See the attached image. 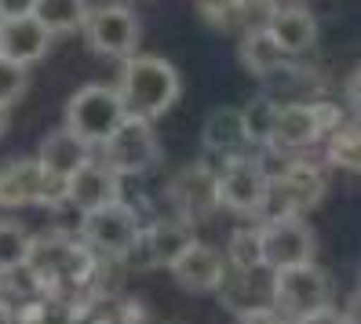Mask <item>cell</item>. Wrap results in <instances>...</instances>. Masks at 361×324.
<instances>
[{
  "label": "cell",
  "mask_w": 361,
  "mask_h": 324,
  "mask_svg": "<svg viewBox=\"0 0 361 324\" xmlns=\"http://www.w3.org/2000/svg\"><path fill=\"white\" fill-rule=\"evenodd\" d=\"M179 92H183L179 70L161 55H132L121 66L117 95L124 106V117L157 120L179 102Z\"/></svg>",
  "instance_id": "cell-1"
},
{
  "label": "cell",
  "mask_w": 361,
  "mask_h": 324,
  "mask_svg": "<svg viewBox=\"0 0 361 324\" xmlns=\"http://www.w3.org/2000/svg\"><path fill=\"white\" fill-rule=\"evenodd\" d=\"M325 168L317 161H292L278 175H270L267 201H263V223H281V219H303L310 208L322 204L325 197Z\"/></svg>",
  "instance_id": "cell-2"
},
{
  "label": "cell",
  "mask_w": 361,
  "mask_h": 324,
  "mask_svg": "<svg viewBox=\"0 0 361 324\" xmlns=\"http://www.w3.org/2000/svg\"><path fill=\"white\" fill-rule=\"evenodd\" d=\"M332 295H336L332 280L317 263L281 270V273H274V280H270V306L278 310L281 317H288L292 324H300L303 317H310L317 310H329Z\"/></svg>",
  "instance_id": "cell-3"
},
{
  "label": "cell",
  "mask_w": 361,
  "mask_h": 324,
  "mask_svg": "<svg viewBox=\"0 0 361 324\" xmlns=\"http://www.w3.org/2000/svg\"><path fill=\"white\" fill-rule=\"evenodd\" d=\"M121 120H124L121 95L117 88H106V84H84L66 102V132H73L88 146H106V139L121 127Z\"/></svg>",
  "instance_id": "cell-4"
},
{
  "label": "cell",
  "mask_w": 361,
  "mask_h": 324,
  "mask_svg": "<svg viewBox=\"0 0 361 324\" xmlns=\"http://www.w3.org/2000/svg\"><path fill=\"white\" fill-rule=\"evenodd\" d=\"M339 124H343V117L329 102H281L267 142L295 154V149H310L314 142L329 139Z\"/></svg>",
  "instance_id": "cell-5"
},
{
  "label": "cell",
  "mask_w": 361,
  "mask_h": 324,
  "mask_svg": "<svg viewBox=\"0 0 361 324\" xmlns=\"http://www.w3.org/2000/svg\"><path fill=\"white\" fill-rule=\"evenodd\" d=\"M70 204V179L51 175L40 161H15L0 171V208H26Z\"/></svg>",
  "instance_id": "cell-6"
},
{
  "label": "cell",
  "mask_w": 361,
  "mask_h": 324,
  "mask_svg": "<svg viewBox=\"0 0 361 324\" xmlns=\"http://www.w3.org/2000/svg\"><path fill=\"white\" fill-rule=\"evenodd\" d=\"M80 233H84V241H88L92 251L114 255V258H132V251L142 241L139 215H135V208H128L124 201L80 215Z\"/></svg>",
  "instance_id": "cell-7"
},
{
  "label": "cell",
  "mask_w": 361,
  "mask_h": 324,
  "mask_svg": "<svg viewBox=\"0 0 361 324\" xmlns=\"http://www.w3.org/2000/svg\"><path fill=\"white\" fill-rule=\"evenodd\" d=\"M84 37L95 55L128 62L132 55H139V15L128 4H102L88 15Z\"/></svg>",
  "instance_id": "cell-8"
},
{
  "label": "cell",
  "mask_w": 361,
  "mask_h": 324,
  "mask_svg": "<svg viewBox=\"0 0 361 324\" xmlns=\"http://www.w3.org/2000/svg\"><path fill=\"white\" fill-rule=\"evenodd\" d=\"M157 157H161V142L150 120H139V117H124L121 127L102 146V164H110L117 175H142V171L157 164Z\"/></svg>",
  "instance_id": "cell-9"
},
{
  "label": "cell",
  "mask_w": 361,
  "mask_h": 324,
  "mask_svg": "<svg viewBox=\"0 0 361 324\" xmlns=\"http://www.w3.org/2000/svg\"><path fill=\"white\" fill-rule=\"evenodd\" d=\"M259 248H263V266L270 273L295 270L314 263L317 237L303 219H281V223H259Z\"/></svg>",
  "instance_id": "cell-10"
},
{
  "label": "cell",
  "mask_w": 361,
  "mask_h": 324,
  "mask_svg": "<svg viewBox=\"0 0 361 324\" xmlns=\"http://www.w3.org/2000/svg\"><path fill=\"white\" fill-rule=\"evenodd\" d=\"M168 193H172V204L179 211V219L204 223L208 215L219 208V171L204 161H197V164L176 171L172 182H168Z\"/></svg>",
  "instance_id": "cell-11"
},
{
  "label": "cell",
  "mask_w": 361,
  "mask_h": 324,
  "mask_svg": "<svg viewBox=\"0 0 361 324\" xmlns=\"http://www.w3.org/2000/svg\"><path fill=\"white\" fill-rule=\"evenodd\" d=\"M267 186H270V175L256 161L248 157L233 161L219 168V208L233 215H259L267 201Z\"/></svg>",
  "instance_id": "cell-12"
},
{
  "label": "cell",
  "mask_w": 361,
  "mask_h": 324,
  "mask_svg": "<svg viewBox=\"0 0 361 324\" xmlns=\"http://www.w3.org/2000/svg\"><path fill=\"white\" fill-rule=\"evenodd\" d=\"M172 277L179 280V288H186V292H197V295L201 292H219L226 285V255L219 248L197 241L172 266Z\"/></svg>",
  "instance_id": "cell-13"
},
{
  "label": "cell",
  "mask_w": 361,
  "mask_h": 324,
  "mask_svg": "<svg viewBox=\"0 0 361 324\" xmlns=\"http://www.w3.org/2000/svg\"><path fill=\"white\" fill-rule=\"evenodd\" d=\"M146 248V266H164V270H172L179 258L197 244V233H194V223H186V219H161L154 223L150 230L142 233V241Z\"/></svg>",
  "instance_id": "cell-14"
},
{
  "label": "cell",
  "mask_w": 361,
  "mask_h": 324,
  "mask_svg": "<svg viewBox=\"0 0 361 324\" xmlns=\"http://www.w3.org/2000/svg\"><path fill=\"white\" fill-rule=\"evenodd\" d=\"M121 201V175L110 168V164H84L77 175L70 179V204L88 215V211H99V208H110Z\"/></svg>",
  "instance_id": "cell-15"
},
{
  "label": "cell",
  "mask_w": 361,
  "mask_h": 324,
  "mask_svg": "<svg viewBox=\"0 0 361 324\" xmlns=\"http://www.w3.org/2000/svg\"><path fill=\"white\" fill-rule=\"evenodd\" d=\"M204 146L216 149V157L223 161V168L233 164V161H245V149L252 146L245 113L233 110V106H223V110L208 113V120H204Z\"/></svg>",
  "instance_id": "cell-16"
},
{
  "label": "cell",
  "mask_w": 361,
  "mask_h": 324,
  "mask_svg": "<svg viewBox=\"0 0 361 324\" xmlns=\"http://www.w3.org/2000/svg\"><path fill=\"white\" fill-rule=\"evenodd\" d=\"M48 48H51V33L40 26V18L26 15V18H4L0 23V55L18 62V66L44 58Z\"/></svg>",
  "instance_id": "cell-17"
},
{
  "label": "cell",
  "mask_w": 361,
  "mask_h": 324,
  "mask_svg": "<svg viewBox=\"0 0 361 324\" xmlns=\"http://www.w3.org/2000/svg\"><path fill=\"white\" fill-rule=\"evenodd\" d=\"M270 30V37L281 44V51L292 58V55H303L314 48L317 40V18L307 11V8H295V4H285V8H274V15L263 23Z\"/></svg>",
  "instance_id": "cell-18"
},
{
  "label": "cell",
  "mask_w": 361,
  "mask_h": 324,
  "mask_svg": "<svg viewBox=\"0 0 361 324\" xmlns=\"http://www.w3.org/2000/svg\"><path fill=\"white\" fill-rule=\"evenodd\" d=\"M37 161L44 164L51 175H62V179H73L84 164H92V146L77 139L73 132L59 127V132H48L44 142L37 149Z\"/></svg>",
  "instance_id": "cell-19"
},
{
  "label": "cell",
  "mask_w": 361,
  "mask_h": 324,
  "mask_svg": "<svg viewBox=\"0 0 361 324\" xmlns=\"http://www.w3.org/2000/svg\"><path fill=\"white\" fill-rule=\"evenodd\" d=\"M285 62H288V55L281 51L278 40L270 37L267 26H256V30L245 33V40H241V66L252 77H270V73H278Z\"/></svg>",
  "instance_id": "cell-20"
},
{
  "label": "cell",
  "mask_w": 361,
  "mask_h": 324,
  "mask_svg": "<svg viewBox=\"0 0 361 324\" xmlns=\"http://www.w3.org/2000/svg\"><path fill=\"white\" fill-rule=\"evenodd\" d=\"M325 164L361 175V120H343L325 139Z\"/></svg>",
  "instance_id": "cell-21"
},
{
  "label": "cell",
  "mask_w": 361,
  "mask_h": 324,
  "mask_svg": "<svg viewBox=\"0 0 361 324\" xmlns=\"http://www.w3.org/2000/svg\"><path fill=\"white\" fill-rule=\"evenodd\" d=\"M88 15H92L88 0H37V11H33V18H40V26L51 37L84 30Z\"/></svg>",
  "instance_id": "cell-22"
},
{
  "label": "cell",
  "mask_w": 361,
  "mask_h": 324,
  "mask_svg": "<svg viewBox=\"0 0 361 324\" xmlns=\"http://www.w3.org/2000/svg\"><path fill=\"white\" fill-rule=\"evenodd\" d=\"M33 255V237L23 223L0 219V273H11L18 266H26Z\"/></svg>",
  "instance_id": "cell-23"
},
{
  "label": "cell",
  "mask_w": 361,
  "mask_h": 324,
  "mask_svg": "<svg viewBox=\"0 0 361 324\" xmlns=\"http://www.w3.org/2000/svg\"><path fill=\"white\" fill-rule=\"evenodd\" d=\"M223 255H226V266L238 270V273L267 270V266H263V248H259V226H241V230H233L230 248H226Z\"/></svg>",
  "instance_id": "cell-24"
},
{
  "label": "cell",
  "mask_w": 361,
  "mask_h": 324,
  "mask_svg": "<svg viewBox=\"0 0 361 324\" xmlns=\"http://www.w3.org/2000/svg\"><path fill=\"white\" fill-rule=\"evenodd\" d=\"M26 88H30L26 66H18V62L0 55V106H15L18 99L26 95Z\"/></svg>",
  "instance_id": "cell-25"
},
{
  "label": "cell",
  "mask_w": 361,
  "mask_h": 324,
  "mask_svg": "<svg viewBox=\"0 0 361 324\" xmlns=\"http://www.w3.org/2000/svg\"><path fill=\"white\" fill-rule=\"evenodd\" d=\"M197 11L208 26H219V30L230 26V18H241L238 8H233V0H197Z\"/></svg>",
  "instance_id": "cell-26"
},
{
  "label": "cell",
  "mask_w": 361,
  "mask_h": 324,
  "mask_svg": "<svg viewBox=\"0 0 361 324\" xmlns=\"http://www.w3.org/2000/svg\"><path fill=\"white\" fill-rule=\"evenodd\" d=\"M238 324H285V317L274 306H256V310H241Z\"/></svg>",
  "instance_id": "cell-27"
},
{
  "label": "cell",
  "mask_w": 361,
  "mask_h": 324,
  "mask_svg": "<svg viewBox=\"0 0 361 324\" xmlns=\"http://www.w3.org/2000/svg\"><path fill=\"white\" fill-rule=\"evenodd\" d=\"M233 8H238V15L245 18V15H263V18H270L274 15V0H233Z\"/></svg>",
  "instance_id": "cell-28"
},
{
  "label": "cell",
  "mask_w": 361,
  "mask_h": 324,
  "mask_svg": "<svg viewBox=\"0 0 361 324\" xmlns=\"http://www.w3.org/2000/svg\"><path fill=\"white\" fill-rule=\"evenodd\" d=\"M37 11V0H0V15L4 18H26Z\"/></svg>",
  "instance_id": "cell-29"
},
{
  "label": "cell",
  "mask_w": 361,
  "mask_h": 324,
  "mask_svg": "<svg viewBox=\"0 0 361 324\" xmlns=\"http://www.w3.org/2000/svg\"><path fill=\"white\" fill-rule=\"evenodd\" d=\"M300 324H350V320H347V313H339L336 306H329V310H317V313L303 317Z\"/></svg>",
  "instance_id": "cell-30"
},
{
  "label": "cell",
  "mask_w": 361,
  "mask_h": 324,
  "mask_svg": "<svg viewBox=\"0 0 361 324\" xmlns=\"http://www.w3.org/2000/svg\"><path fill=\"white\" fill-rule=\"evenodd\" d=\"M347 99H350V106H354L357 117H361V66L354 70V77H350V84H347Z\"/></svg>",
  "instance_id": "cell-31"
},
{
  "label": "cell",
  "mask_w": 361,
  "mask_h": 324,
  "mask_svg": "<svg viewBox=\"0 0 361 324\" xmlns=\"http://www.w3.org/2000/svg\"><path fill=\"white\" fill-rule=\"evenodd\" d=\"M343 313H347L350 324H361V288L350 295V302H347V310H343Z\"/></svg>",
  "instance_id": "cell-32"
},
{
  "label": "cell",
  "mask_w": 361,
  "mask_h": 324,
  "mask_svg": "<svg viewBox=\"0 0 361 324\" xmlns=\"http://www.w3.org/2000/svg\"><path fill=\"white\" fill-rule=\"evenodd\" d=\"M8 120H11V113H8V106H0V135L8 132Z\"/></svg>",
  "instance_id": "cell-33"
},
{
  "label": "cell",
  "mask_w": 361,
  "mask_h": 324,
  "mask_svg": "<svg viewBox=\"0 0 361 324\" xmlns=\"http://www.w3.org/2000/svg\"><path fill=\"white\" fill-rule=\"evenodd\" d=\"M0 23H4V15H0Z\"/></svg>",
  "instance_id": "cell-34"
}]
</instances>
